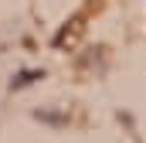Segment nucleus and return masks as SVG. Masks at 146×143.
I'll list each match as a JSON object with an SVG mask.
<instances>
[{
  "label": "nucleus",
  "instance_id": "obj_1",
  "mask_svg": "<svg viewBox=\"0 0 146 143\" xmlns=\"http://www.w3.org/2000/svg\"><path fill=\"white\" fill-rule=\"evenodd\" d=\"M34 78H41V72H21V75L14 78V89H24V85H31Z\"/></svg>",
  "mask_w": 146,
  "mask_h": 143
}]
</instances>
